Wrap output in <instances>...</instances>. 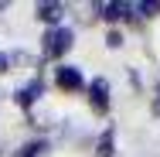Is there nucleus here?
Segmentation results:
<instances>
[{"instance_id": "1", "label": "nucleus", "mask_w": 160, "mask_h": 157, "mask_svg": "<svg viewBox=\"0 0 160 157\" xmlns=\"http://www.w3.org/2000/svg\"><path fill=\"white\" fill-rule=\"evenodd\" d=\"M72 48V31L68 28H51L44 34V58H62Z\"/></svg>"}, {"instance_id": "2", "label": "nucleus", "mask_w": 160, "mask_h": 157, "mask_svg": "<svg viewBox=\"0 0 160 157\" xmlns=\"http://www.w3.org/2000/svg\"><path fill=\"white\" fill-rule=\"evenodd\" d=\"M89 102H92L96 113H106V109H109V82H106V79H96V82L89 86Z\"/></svg>"}, {"instance_id": "3", "label": "nucleus", "mask_w": 160, "mask_h": 157, "mask_svg": "<svg viewBox=\"0 0 160 157\" xmlns=\"http://www.w3.org/2000/svg\"><path fill=\"white\" fill-rule=\"evenodd\" d=\"M55 82L62 86L65 92H75V89H82V72L72 68V65H62V68L55 72Z\"/></svg>"}, {"instance_id": "4", "label": "nucleus", "mask_w": 160, "mask_h": 157, "mask_svg": "<svg viewBox=\"0 0 160 157\" xmlns=\"http://www.w3.org/2000/svg\"><path fill=\"white\" fill-rule=\"evenodd\" d=\"M62 14H65L62 3H38V17H41L44 24H58V21H62Z\"/></svg>"}, {"instance_id": "5", "label": "nucleus", "mask_w": 160, "mask_h": 157, "mask_svg": "<svg viewBox=\"0 0 160 157\" xmlns=\"http://www.w3.org/2000/svg\"><path fill=\"white\" fill-rule=\"evenodd\" d=\"M38 96H41V82L34 79L31 86H24V89H17V106H24V109H28V106H31V102L38 99Z\"/></svg>"}, {"instance_id": "6", "label": "nucleus", "mask_w": 160, "mask_h": 157, "mask_svg": "<svg viewBox=\"0 0 160 157\" xmlns=\"http://www.w3.org/2000/svg\"><path fill=\"white\" fill-rule=\"evenodd\" d=\"M129 10H133L129 3H106V7H102V17H106V21H119V17H126Z\"/></svg>"}, {"instance_id": "7", "label": "nucleus", "mask_w": 160, "mask_h": 157, "mask_svg": "<svg viewBox=\"0 0 160 157\" xmlns=\"http://www.w3.org/2000/svg\"><path fill=\"white\" fill-rule=\"evenodd\" d=\"M116 154V147H112V126L99 137V147H96V157H112Z\"/></svg>"}, {"instance_id": "8", "label": "nucleus", "mask_w": 160, "mask_h": 157, "mask_svg": "<svg viewBox=\"0 0 160 157\" xmlns=\"http://www.w3.org/2000/svg\"><path fill=\"white\" fill-rule=\"evenodd\" d=\"M44 150H48V144H44V140H31V144H24L14 157H41Z\"/></svg>"}, {"instance_id": "9", "label": "nucleus", "mask_w": 160, "mask_h": 157, "mask_svg": "<svg viewBox=\"0 0 160 157\" xmlns=\"http://www.w3.org/2000/svg\"><path fill=\"white\" fill-rule=\"evenodd\" d=\"M136 10H140L143 17H153V14L160 10V3H157V0H147V3H136Z\"/></svg>"}, {"instance_id": "10", "label": "nucleus", "mask_w": 160, "mask_h": 157, "mask_svg": "<svg viewBox=\"0 0 160 157\" xmlns=\"http://www.w3.org/2000/svg\"><path fill=\"white\" fill-rule=\"evenodd\" d=\"M106 41H109V48H119V44H123V38H119V31H112L109 38H106Z\"/></svg>"}, {"instance_id": "11", "label": "nucleus", "mask_w": 160, "mask_h": 157, "mask_svg": "<svg viewBox=\"0 0 160 157\" xmlns=\"http://www.w3.org/2000/svg\"><path fill=\"white\" fill-rule=\"evenodd\" d=\"M153 113L160 116V86H157V99H153Z\"/></svg>"}, {"instance_id": "12", "label": "nucleus", "mask_w": 160, "mask_h": 157, "mask_svg": "<svg viewBox=\"0 0 160 157\" xmlns=\"http://www.w3.org/2000/svg\"><path fill=\"white\" fill-rule=\"evenodd\" d=\"M0 72H7V55H0Z\"/></svg>"}]
</instances>
